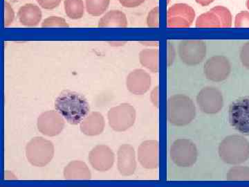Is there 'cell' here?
<instances>
[{"instance_id": "cell-18", "label": "cell", "mask_w": 249, "mask_h": 187, "mask_svg": "<svg viewBox=\"0 0 249 187\" xmlns=\"http://www.w3.org/2000/svg\"><path fill=\"white\" fill-rule=\"evenodd\" d=\"M19 22L24 27H35L42 19V11L34 4H27L19 8L18 13Z\"/></svg>"}, {"instance_id": "cell-12", "label": "cell", "mask_w": 249, "mask_h": 187, "mask_svg": "<svg viewBox=\"0 0 249 187\" xmlns=\"http://www.w3.org/2000/svg\"><path fill=\"white\" fill-rule=\"evenodd\" d=\"M65 126V119L58 111L42 112L37 120L39 132L47 137H55L61 133Z\"/></svg>"}, {"instance_id": "cell-36", "label": "cell", "mask_w": 249, "mask_h": 187, "mask_svg": "<svg viewBox=\"0 0 249 187\" xmlns=\"http://www.w3.org/2000/svg\"><path fill=\"white\" fill-rule=\"evenodd\" d=\"M196 1L198 4L201 5V6H207L212 4L214 0H196Z\"/></svg>"}, {"instance_id": "cell-9", "label": "cell", "mask_w": 249, "mask_h": 187, "mask_svg": "<svg viewBox=\"0 0 249 187\" xmlns=\"http://www.w3.org/2000/svg\"><path fill=\"white\" fill-rule=\"evenodd\" d=\"M196 100L199 109L206 114H217L224 107L222 93L214 87L208 86L201 89Z\"/></svg>"}, {"instance_id": "cell-20", "label": "cell", "mask_w": 249, "mask_h": 187, "mask_svg": "<svg viewBox=\"0 0 249 187\" xmlns=\"http://www.w3.org/2000/svg\"><path fill=\"white\" fill-rule=\"evenodd\" d=\"M128 25L126 15L119 10H112L101 18L98 27L125 28Z\"/></svg>"}, {"instance_id": "cell-1", "label": "cell", "mask_w": 249, "mask_h": 187, "mask_svg": "<svg viewBox=\"0 0 249 187\" xmlns=\"http://www.w3.org/2000/svg\"><path fill=\"white\" fill-rule=\"evenodd\" d=\"M55 108L71 125L80 124L90 112L88 100L80 94L70 90L59 95L55 101Z\"/></svg>"}, {"instance_id": "cell-6", "label": "cell", "mask_w": 249, "mask_h": 187, "mask_svg": "<svg viewBox=\"0 0 249 187\" xmlns=\"http://www.w3.org/2000/svg\"><path fill=\"white\" fill-rule=\"evenodd\" d=\"M137 112L129 103H121L111 108L107 113L108 123L111 129L116 132H124L133 126Z\"/></svg>"}, {"instance_id": "cell-4", "label": "cell", "mask_w": 249, "mask_h": 187, "mask_svg": "<svg viewBox=\"0 0 249 187\" xmlns=\"http://www.w3.org/2000/svg\"><path fill=\"white\" fill-rule=\"evenodd\" d=\"M55 148L53 143L42 137H34L28 142L25 155L31 165L44 167L53 158Z\"/></svg>"}, {"instance_id": "cell-24", "label": "cell", "mask_w": 249, "mask_h": 187, "mask_svg": "<svg viewBox=\"0 0 249 187\" xmlns=\"http://www.w3.org/2000/svg\"><path fill=\"white\" fill-rule=\"evenodd\" d=\"M196 26L198 28L222 27L219 18L217 15L211 11L199 16L196 19Z\"/></svg>"}, {"instance_id": "cell-26", "label": "cell", "mask_w": 249, "mask_h": 187, "mask_svg": "<svg viewBox=\"0 0 249 187\" xmlns=\"http://www.w3.org/2000/svg\"><path fill=\"white\" fill-rule=\"evenodd\" d=\"M211 11L214 12L219 18L222 28L231 27L232 16L230 10L223 6H217L211 9Z\"/></svg>"}, {"instance_id": "cell-15", "label": "cell", "mask_w": 249, "mask_h": 187, "mask_svg": "<svg viewBox=\"0 0 249 187\" xmlns=\"http://www.w3.org/2000/svg\"><path fill=\"white\" fill-rule=\"evenodd\" d=\"M136 152L129 144H123L117 152V167L119 173L124 176L133 175L137 169Z\"/></svg>"}, {"instance_id": "cell-22", "label": "cell", "mask_w": 249, "mask_h": 187, "mask_svg": "<svg viewBox=\"0 0 249 187\" xmlns=\"http://www.w3.org/2000/svg\"><path fill=\"white\" fill-rule=\"evenodd\" d=\"M65 14L71 19H79L85 14L83 0H65L64 1Z\"/></svg>"}, {"instance_id": "cell-7", "label": "cell", "mask_w": 249, "mask_h": 187, "mask_svg": "<svg viewBox=\"0 0 249 187\" xmlns=\"http://www.w3.org/2000/svg\"><path fill=\"white\" fill-rule=\"evenodd\" d=\"M229 122L240 133L249 135V96L235 100L229 110Z\"/></svg>"}, {"instance_id": "cell-29", "label": "cell", "mask_w": 249, "mask_h": 187, "mask_svg": "<svg viewBox=\"0 0 249 187\" xmlns=\"http://www.w3.org/2000/svg\"><path fill=\"white\" fill-rule=\"evenodd\" d=\"M236 28H249V12L241 11L236 15L235 19Z\"/></svg>"}, {"instance_id": "cell-25", "label": "cell", "mask_w": 249, "mask_h": 187, "mask_svg": "<svg viewBox=\"0 0 249 187\" xmlns=\"http://www.w3.org/2000/svg\"><path fill=\"white\" fill-rule=\"evenodd\" d=\"M226 178L229 181H249V167L238 165L232 167Z\"/></svg>"}, {"instance_id": "cell-16", "label": "cell", "mask_w": 249, "mask_h": 187, "mask_svg": "<svg viewBox=\"0 0 249 187\" xmlns=\"http://www.w3.org/2000/svg\"><path fill=\"white\" fill-rule=\"evenodd\" d=\"M151 84V76L142 69L131 72L126 78L127 90L135 95L145 94L150 90Z\"/></svg>"}, {"instance_id": "cell-11", "label": "cell", "mask_w": 249, "mask_h": 187, "mask_svg": "<svg viewBox=\"0 0 249 187\" xmlns=\"http://www.w3.org/2000/svg\"><path fill=\"white\" fill-rule=\"evenodd\" d=\"M231 72V65L227 57L214 56L206 60L204 72L208 80L213 82H222L227 79Z\"/></svg>"}, {"instance_id": "cell-14", "label": "cell", "mask_w": 249, "mask_h": 187, "mask_svg": "<svg viewBox=\"0 0 249 187\" xmlns=\"http://www.w3.org/2000/svg\"><path fill=\"white\" fill-rule=\"evenodd\" d=\"M137 159L140 165L146 169H156L160 165L159 142L146 140L142 142L137 150Z\"/></svg>"}, {"instance_id": "cell-2", "label": "cell", "mask_w": 249, "mask_h": 187, "mask_svg": "<svg viewBox=\"0 0 249 187\" xmlns=\"http://www.w3.org/2000/svg\"><path fill=\"white\" fill-rule=\"evenodd\" d=\"M218 153L224 163L242 165L249 159V142L239 134L228 136L219 144Z\"/></svg>"}, {"instance_id": "cell-27", "label": "cell", "mask_w": 249, "mask_h": 187, "mask_svg": "<svg viewBox=\"0 0 249 187\" xmlns=\"http://www.w3.org/2000/svg\"><path fill=\"white\" fill-rule=\"evenodd\" d=\"M70 25L67 24L64 18L58 16H51L46 18L42 23V27H69Z\"/></svg>"}, {"instance_id": "cell-32", "label": "cell", "mask_w": 249, "mask_h": 187, "mask_svg": "<svg viewBox=\"0 0 249 187\" xmlns=\"http://www.w3.org/2000/svg\"><path fill=\"white\" fill-rule=\"evenodd\" d=\"M41 7L47 10H52L58 7L62 0H36Z\"/></svg>"}, {"instance_id": "cell-19", "label": "cell", "mask_w": 249, "mask_h": 187, "mask_svg": "<svg viewBox=\"0 0 249 187\" xmlns=\"http://www.w3.org/2000/svg\"><path fill=\"white\" fill-rule=\"evenodd\" d=\"M64 178L66 180H88L91 178L89 167L82 161L75 160L70 162L63 170Z\"/></svg>"}, {"instance_id": "cell-33", "label": "cell", "mask_w": 249, "mask_h": 187, "mask_svg": "<svg viewBox=\"0 0 249 187\" xmlns=\"http://www.w3.org/2000/svg\"><path fill=\"white\" fill-rule=\"evenodd\" d=\"M119 1L124 8H136L143 4L145 0H119Z\"/></svg>"}, {"instance_id": "cell-35", "label": "cell", "mask_w": 249, "mask_h": 187, "mask_svg": "<svg viewBox=\"0 0 249 187\" xmlns=\"http://www.w3.org/2000/svg\"><path fill=\"white\" fill-rule=\"evenodd\" d=\"M174 53V49L173 45H170V44H168V65H170V64L173 63V58H174V56H175V54H173Z\"/></svg>"}, {"instance_id": "cell-10", "label": "cell", "mask_w": 249, "mask_h": 187, "mask_svg": "<svg viewBox=\"0 0 249 187\" xmlns=\"http://www.w3.org/2000/svg\"><path fill=\"white\" fill-rule=\"evenodd\" d=\"M196 16V11L189 5L183 3L174 4L167 11V27H190Z\"/></svg>"}, {"instance_id": "cell-28", "label": "cell", "mask_w": 249, "mask_h": 187, "mask_svg": "<svg viewBox=\"0 0 249 187\" xmlns=\"http://www.w3.org/2000/svg\"><path fill=\"white\" fill-rule=\"evenodd\" d=\"M147 27L159 28L160 27V8L156 6L150 11L147 17Z\"/></svg>"}, {"instance_id": "cell-13", "label": "cell", "mask_w": 249, "mask_h": 187, "mask_svg": "<svg viewBox=\"0 0 249 187\" xmlns=\"http://www.w3.org/2000/svg\"><path fill=\"white\" fill-rule=\"evenodd\" d=\"M88 159L93 168L98 171L106 172L112 168L115 155L108 146L98 145L90 151Z\"/></svg>"}, {"instance_id": "cell-31", "label": "cell", "mask_w": 249, "mask_h": 187, "mask_svg": "<svg viewBox=\"0 0 249 187\" xmlns=\"http://www.w3.org/2000/svg\"><path fill=\"white\" fill-rule=\"evenodd\" d=\"M240 58L242 65L249 70V41L242 46L240 50Z\"/></svg>"}, {"instance_id": "cell-23", "label": "cell", "mask_w": 249, "mask_h": 187, "mask_svg": "<svg viewBox=\"0 0 249 187\" xmlns=\"http://www.w3.org/2000/svg\"><path fill=\"white\" fill-rule=\"evenodd\" d=\"M110 0H85L87 12L94 17L101 16L107 11Z\"/></svg>"}, {"instance_id": "cell-21", "label": "cell", "mask_w": 249, "mask_h": 187, "mask_svg": "<svg viewBox=\"0 0 249 187\" xmlns=\"http://www.w3.org/2000/svg\"><path fill=\"white\" fill-rule=\"evenodd\" d=\"M159 50L157 49H143L139 53V61L142 66L153 73L159 72Z\"/></svg>"}, {"instance_id": "cell-8", "label": "cell", "mask_w": 249, "mask_h": 187, "mask_svg": "<svg viewBox=\"0 0 249 187\" xmlns=\"http://www.w3.org/2000/svg\"><path fill=\"white\" fill-rule=\"evenodd\" d=\"M178 56L188 66L199 65L206 56V45L201 40H183L178 44Z\"/></svg>"}, {"instance_id": "cell-5", "label": "cell", "mask_w": 249, "mask_h": 187, "mask_svg": "<svg viewBox=\"0 0 249 187\" xmlns=\"http://www.w3.org/2000/svg\"><path fill=\"white\" fill-rule=\"evenodd\" d=\"M197 157L196 145L190 139H177L170 147V159L178 167L188 168L193 167L196 163Z\"/></svg>"}, {"instance_id": "cell-3", "label": "cell", "mask_w": 249, "mask_h": 187, "mask_svg": "<svg viewBox=\"0 0 249 187\" xmlns=\"http://www.w3.org/2000/svg\"><path fill=\"white\" fill-rule=\"evenodd\" d=\"M167 116L170 124L178 127L186 126L196 118V105L186 95H173L168 101Z\"/></svg>"}, {"instance_id": "cell-30", "label": "cell", "mask_w": 249, "mask_h": 187, "mask_svg": "<svg viewBox=\"0 0 249 187\" xmlns=\"http://www.w3.org/2000/svg\"><path fill=\"white\" fill-rule=\"evenodd\" d=\"M15 13L11 4L7 1H5V18L4 27H7L14 22Z\"/></svg>"}, {"instance_id": "cell-37", "label": "cell", "mask_w": 249, "mask_h": 187, "mask_svg": "<svg viewBox=\"0 0 249 187\" xmlns=\"http://www.w3.org/2000/svg\"><path fill=\"white\" fill-rule=\"evenodd\" d=\"M246 5H247V9H248L249 11V0H247V3H246Z\"/></svg>"}, {"instance_id": "cell-17", "label": "cell", "mask_w": 249, "mask_h": 187, "mask_svg": "<svg viewBox=\"0 0 249 187\" xmlns=\"http://www.w3.org/2000/svg\"><path fill=\"white\" fill-rule=\"evenodd\" d=\"M106 127L104 116L98 112L89 113L80 124V131L89 137L102 134Z\"/></svg>"}, {"instance_id": "cell-34", "label": "cell", "mask_w": 249, "mask_h": 187, "mask_svg": "<svg viewBox=\"0 0 249 187\" xmlns=\"http://www.w3.org/2000/svg\"><path fill=\"white\" fill-rule=\"evenodd\" d=\"M158 87H156V88L153 90L151 93V101L155 105V106L158 107L159 105V89Z\"/></svg>"}]
</instances>
